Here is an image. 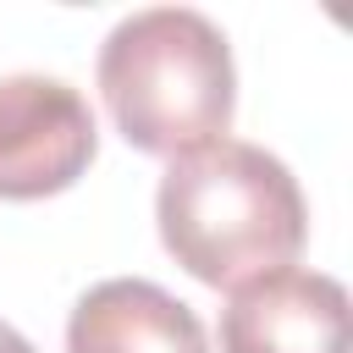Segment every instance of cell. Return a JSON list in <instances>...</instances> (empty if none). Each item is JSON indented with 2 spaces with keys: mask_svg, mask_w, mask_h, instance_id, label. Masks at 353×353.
<instances>
[{
  "mask_svg": "<svg viewBox=\"0 0 353 353\" xmlns=\"http://www.w3.org/2000/svg\"><path fill=\"white\" fill-rule=\"evenodd\" d=\"M99 149L88 99L50 72L0 77V199L66 193Z\"/></svg>",
  "mask_w": 353,
  "mask_h": 353,
  "instance_id": "obj_3",
  "label": "cell"
},
{
  "mask_svg": "<svg viewBox=\"0 0 353 353\" xmlns=\"http://www.w3.org/2000/svg\"><path fill=\"white\" fill-rule=\"evenodd\" d=\"M165 254L204 287L237 292L270 270H287L309 237V204L298 176L248 138H215L176 154L154 193Z\"/></svg>",
  "mask_w": 353,
  "mask_h": 353,
  "instance_id": "obj_1",
  "label": "cell"
},
{
  "mask_svg": "<svg viewBox=\"0 0 353 353\" xmlns=\"http://www.w3.org/2000/svg\"><path fill=\"white\" fill-rule=\"evenodd\" d=\"M221 353H353L347 287L325 270H270L221 309Z\"/></svg>",
  "mask_w": 353,
  "mask_h": 353,
  "instance_id": "obj_4",
  "label": "cell"
},
{
  "mask_svg": "<svg viewBox=\"0 0 353 353\" xmlns=\"http://www.w3.org/2000/svg\"><path fill=\"white\" fill-rule=\"evenodd\" d=\"M0 353H33V342H28L17 325H6V320H0Z\"/></svg>",
  "mask_w": 353,
  "mask_h": 353,
  "instance_id": "obj_6",
  "label": "cell"
},
{
  "mask_svg": "<svg viewBox=\"0 0 353 353\" xmlns=\"http://www.w3.org/2000/svg\"><path fill=\"white\" fill-rule=\"evenodd\" d=\"M99 94L116 132L143 154H193L226 138L237 66L226 33L193 6H143L99 44Z\"/></svg>",
  "mask_w": 353,
  "mask_h": 353,
  "instance_id": "obj_2",
  "label": "cell"
},
{
  "mask_svg": "<svg viewBox=\"0 0 353 353\" xmlns=\"http://www.w3.org/2000/svg\"><path fill=\"white\" fill-rule=\"evenodd\" d=\"M66 353H210L199 314L143 276L94 281L66 320Z\"/></svg>",
  "mask_w": 353,
  "mask_h": 353,
  "instance_id": "obj_5",
  "label": "cell"
}]
</instances>
